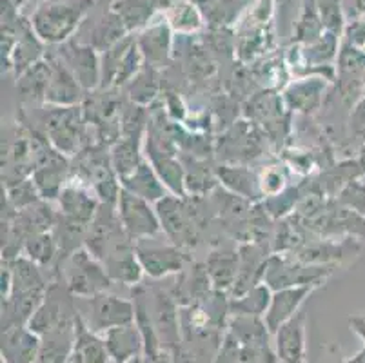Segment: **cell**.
<instances>
[{
	"instance_id": "6",
	"label": "cell",
	"mask_w": 365,
	"mask_h": 363,
	"mask_svg": "<svg viewBox=\"0 0 365 363\" xmlns=\"http://www.w3.org/2000/svg\"><path fill=\"white\" fill-rule=\"evenodd\" d=\"M160 218L162 232L177 247L193 249L200 244L202 227L189 209L185 196L168 195L155 204Z\"/></svg>"
},
{
	"instance_id": "39",
	"label": "cell",
	"mask_w": 365,
	"mask_h": 363,
	"mask_svg": "<svg viewBox=\"0 0 365 363\" xmlns=\"http://www.w3.org/2000/svg\"><path fill=\"white\" fill-rule=\"evenodd\" d=\"M4 195V191H2ZM41 195L36 191L35 184H33L31 178H26L22 182H16V184L8 185L6 188V195L4 200H2V204L9 205L13 211H21V209L29 208V205L36 204V202H41Z\"/></svg>"
},
{
	"instance_id": "44",
	"label": "cell",
	"mask_w": 365,
	"mask_h": 363,
	"mask_svg": "<svg viewBox=\"0 0 365 363\" xmlns=\"http://www.w3.org/2000/svg\"><path fill=\"white\" fill-rule=\"evenodd\" d=\"M351 331L356 332L360 336V339L364 342V349H361L360 354L365 356V315H353L349 318Z\"/></svg>"
},
{
	"instance_id": "3",
	"label": "cell",
	"mask_w": 365,
	"mask_h": 363,
	"mask_svg": "<svg viewBox=\"0 0 365 363\" xmlns=\"http://www.w3.org/2000/svg\"><path fill=\"white\" fill-rule=\"evenodd\" d=\"M56 275L64 280V284L75 298H93L108 291L113 284V280L106 272L104 264L84 247L73 252L56 271Z\"/></svg>"
},
{
	"instance_id": "8",
	"label": "cell",
	"mask_w": 365,
	"mask_h": 363,
	"mask_svg": "<svg viewBox=\"0 0 365 363\" xmlns=\"http://www.w3.org/2000/svg\"><path fill=\"white\" fill-rule=\"evenodd\" d=\"M102 89L128 86L144 66V55L138 48V40L128 35L118 44L102 53Z\"/></svg>"
},
{
	"instance_id": "16",
	"label": "cell",
	"mask_w": 365,
	"mask_h": 363,
	"mask_svg": "<svg viewBox=\"0 0 365 363\" xmlns=\"http://www.w3.org/2000/svg\"><path fill=\"white\" fill-rule=\"evenodd\" d=\"M51 64V75H49L48 91H46L44 104L56 106V108H68V106H78L82 100V86L71 73V69L64 64V60L56 55H48Z\"/></svg>"
},
{
	"instance_id": "15",
	"label": "cell",
	"mask_w": 365,
	"mask_h": 363,
	"mask_svg": "<svg viewBox=\"0 0 365 363\" xmlns=\"http://www.w3.org/2000/svg\"><path fill=\"white\" fill-rule=\"evenodd\" d=\"M36 191L46 202H56L62 189L71 180V168L68 156L56 151L55 148L41 160L31 175Z\"/></svg>"
},
{
	"instance_id": "1",
	"label": "cell",
	"mask_w": 365,
	"mask_h": 363,
	"mask_svg": "<svg viewBox=\"0 0 365 363\" xmlns=\"http://www.w3.org/2000/svg\"><path fill=\"white\" fill-rule=\"evenodd\" d=\"M53 149L46 135L31 126H9L2 133V182L4 188L31 178L41 160Z\"/></svg>"
},
{
	"instance_id": "24",
	"label": "cell",
	"mask_w": 365,
	"mask_h": 363,
	"mask_svg": "<svg viewBox=\"0 0 365 363\" xmlns=\"http://www.w3.org/2000/svg\"><path fill=\"white\" fill-rule=\"evenodd\" d=\"M137 40L145 64L151 68H160L168 62L169 55H171L173 36L171 26L165 22V19L153 22L148 28L142 29Z\"/></svg>"
},
{
	"instance_id": "23",
	"label": "cell",
	"mask_w": 365,
	"mask_h": 363,
	"mask_svg": "<svg viewBox=\"0 0 365 363\" xmlns=\"http://www.w3.org/2000/svg\"><path fill=\"white\" fill-rule=\"evenodd\" d=\"M104 342L108 347L109 356L115 363H129L137 359L145 349L144 336H142L138 325L133 324L120 325V327L109 329L104 332Z\"/></svg>"
},
{
	"instance_id": "35",
	"label": "cell",
	"mask_w": 365,
	"mask_h": 363,
	"mask_svg": "<svg viewBox=\"0 0 365 363\" xmlns=\"http://www.w3.org/2000/svg\"><path fill=\"white\" fill-rule=\"evenodd\" d=\"M164 19L171 29L178 33H195L202 28L204 24V19H202V13L193 2H187V0H177V2H171L168 6L164 13Z\"/></svg>"
},
{
	"instance_id": "32",
	"label": "cell",
	"mask_w": 365,
	"mask_h": 363,
	"mask_svg": "<svg viewBox=\"0 0 365 363\" xmlns=\"http://www.w3.org/2000/svg\"><path fill=\"white\" fill-rule=\"evenodd\" d=\"M111 164L118 178H124L137 169L144 156L140 153V136L120 135L111 148Z\"/></svg>"
},
{
	"instance_id": "11",
	"label": "cell",
	"mask_w": 365,
	"mask_h": 363,
	"mask_svg": "<svg viewBox=\"0 0 365 363\" xmlns=\"http://www.w3.org/2000/svg\"><path fill=\"white\" fill-rule=\"evenodd\" d=\"M125 240H131L124 231V225L118 216L117 205L101 204L97 215L91 220L86 232L84 249H88L97 260H104L113 249Z\"/></svg>"
},
{
	"instance_id": "10",
	"label": "cell",
	"mask_w": 365,
	"mask_h": 363,
	"mask_svg": "<svg viewBox=\"0 0 365 363\" xmlns=\"http://www.w3.org/2000/svg\"><path fill=\"white\" fill-rule=\"evenodd\" d=\"M117 211L122 225H124V231L128 232L133 242L164 235L157 208H153L148 200L122 189L118 195Z\"/></svg>"
},
{
	"instance_id": "5",
	"label": "cell",
	"mask_w": 365,
	"mask_h": 363,
	"mask_svg": "<svg viewBox=\"0 0 365 363\" xmlns=\"http://www.w3.org/2000/svg\"><path fill=\"white\" fill-rule=\"evenodd\" d=\"M84 108L81 106H68V108H56L49 106L44 109L42 124L44 135L49 144L58 153L68 158L81 153L82 138H84Z\"/></svg>"
},
{
	"instance_id": "21",
	"label": "cell",
	"mask_w": 365,
	"mask_h": 363,
	"mask_svg": "<svg viewBox=\"0 0 365 363\" xmlns=\"http://www.w3.org/2000/svg\"><path fill=\"white\" fill-rule=\"evenodd\" d=\"M305 319L307 316L300 311L274 332V351L280 363H307Z\"/></svg>"
},
{
	"instance_id": "40",
	"label": "cell",
	"mask_w": 365,
	"mask_h": 363,
	"mask_svg": "<svg viewBox=\"0 0 365 363\" xmlns=\"http://www.w3.org/2000/svg\"><path fill=\"white\" fill-rule=\"evenodd\" d=\"M258 188L264 198L280 195L287 189V176L280 165H267L258 173Z\"/></svg>"
},
{
	"instance_id": "12",
	"label": "cell",
	"mask_w": 365,
	"mask_h": 363,
	"mask_svg": "<svg viewBox=\"0 0 365 363\" xmlns=\"http://www.w3.org/2000/svg\"><path fill=\"white\" fill-rule=\"evenodd\" d=\"M88 318L82 316V319L93 332L104 334L109 329L135 322V302L111 295L108 291L88 298Z\"/></svg>"
},
{
	"instance_id": "31",
	"label": "cell",
	"mask_w": 365,
	"mask_h": 363,
	"mask_svg": "<svg viewBox=\"0 0 365 363\" xmlns=\"http://www.w3.org/2000/svg\"><path fill=\"white\" fill-rule=\"evenodd\" d=\"M271 298H273L271 287L260 282L249 291H245L244 295L229 300V312L233 316H262L264 318L269 304H271Z\"/></svg>"
},
{
	"instance_id": "27",
	"label": "cell",
	"mask_w": 365,
	"mask_h": 363,
	"mask_svg": "<svg viewBox=\"0 0 365 363\" xmlns=\"http://www.w3.org/2000/svg\"><path fill=\"white\" fill-rule=\"evenodd\" d=\"M238 264H240V256L237 251H229V249L211 251L205 262V269L215 292L227 295L233 291L238 276Z\"/></svg>"
},
{
	"instance_id": "33",
	"label": "cell",
	"mask_w": 365,
	"mask_h": 363,
	"mask_svg": "<svg viewBox=\"0 0 365 363\" xmlns=\"http://www.w3.org/2000/svg\"><path fill=\"white\" fill-rule=\"evenodd\" d=\"M22 255L28 256L31 262H35L44 271L46 269L55 271L56 264H58V256H61V249H58V242H56L53 231H48L26 240Z\"/></svg>"
},
{
	"instance_id": "41",
	"label": "cell",
	"mask_w": 365,
	"mask_h": 363,
	"mask_svg": "<svg viewBox=\"0 0 365 363\" xmlns=\"http://www.w3.org/2000/svg\"><path fill=\"white\" fill-rule=\"evenodd\" d=\"M317 8L325 31H333L340 35L341 29H344L341 0H317Z\"/></svg>"
},
{
	"instance_id": "4",
	"label": "cell",
	"mask_w": 365,
	"mask_h": 363,
	"mask_svg": "<svg viewBox=\"0 0 365 363\" xmlns=\"http://www.w3.org/2000/svg\"><path fill=\"white\" fill-rule=\"evenodd\" d=\"M336 269L334 265L305 264L291 255H273L265 262L262 282L267 284L271 291L300 285L322 287Z\"/></svg>"
},
{
	"instance_id": "46",
	"label": "cell",
	"mask_w": 365,
	"mask_h": 363,
	"mask_svg": "<svg viewBox=\"0 0 365 363\" xmlns=\"http://www.w3.org/2000/svg\"><path fill=\"white\" fill-rule=\"evenodd\" d=\"M364 91H365V75H364Z\"/></svg>"
},
{
	"instance_id": "26",
	"label": "cell",
	"mask_w": 365,
	"mask_h": 363,
	"mask_svg": "<svg viewBox=\"0 0 365 363\" xmlns=\"http://www.w3.org/2000/svg\"><path fill=\"white\" fill-rule=\"evenodd\" d=\"M120 185L122 189L148 200L151 204H157L158 200L165 198L169 195L168 188L160 180V176L157 175V171L153 169V165L149 164L148 158L142 160L135 171L120 178Z\"/></svg>"
},
{
	"instance_id": "13",
	"label": "cell",
	"mask_w": 365,
	"mask_h": 363,
	"mask_svg": "<svg viewBox=\"0 0 365 363\" xmlns=\"http://www.w3.org/2000/svg\"><path fill=\"white\" fill-rule=\"evenodd\" d=\"M58 56L71 69L84 91H95L102 86V58L91 44L66 42L58 49Z\"/></svg>"
},
{
	"instance_id": "25",
	"label": "cell",
	"mask_w": 365,
	"mask_h": 363,
	"mask_svg": "<svg viewBox=\"0 0 365 363\" xmlns=\"http://www.w3.org/2000/svg\"><path fill=\"white\" fill-rule=\"evenodd\" d=\"M111 359L104 338H98L97 332L86 325L81 312L75 324V342L68 363H108Z\"/></svg>"
},
{
	"instance_id": "37",
	"label": "cell",
	"mask_w": 365,
	"mask_h": 363,
	"mask_svg": "<svg viewBox=\"0 0 365 363\" xmlns=\"http://www.w3.org/2000/svg\"><path fill=\"white\" fill-rule=\"evenodd\" d=\"M229 331L242 345L267 344V334H271L262 316H233Z\"/></svg>"
},
{
	"instance_id": "2",
	"label": "cell",
	"mask_w": 365,
	"mask_h": 363,
	"mask_svg": "<svg viewBox=\"0 0 365 363\" xmlns=\"http://www.w3.org/2000/svg\"><path fill=\"white\" fill-rule=\"evenodd\" d=\"M93 6L95 0H42L29 24L44 44H66Z\"/></svg>"
},
{
	"instance_id": "18",
	"label": "cell",
	"mask_w": 365,
	"mask_h": 363,
	"mask_svg": "<svg viewBox=\"0 0 365 363\" xmlns=\"http://www.w3.org/2000/svg\"><path fill=\"white\" fill-rule=\"evenodd\" d=\"M56 204H58V213L62 216L89 225L102 202L89 185L69 180L68 185L62 189V193L56 198Z\"/></svg>"
},
{
	"instance_id": "30",
	"label": "cell",
	"mask_w": 365,
	"mask_h": 363,
	"mask_svg": "<svg viewBox=\"0 0 365 363\" xmlns=\"http://www.w3.org/2000/svg\"><path fill=\"white\" fill-rule=\"evenodd\" d=\"M49 75H51V64H49L48 55L41 58L36 64H33L28 71L22 73L16 78V91L21 93L22 100L26 102H42L44 104L46 91H48Z\"/></svg>"
},
{
	"instance_id": "42",
	"label": "cell",
	"mask_w": 365,
	"mask_h": 363,
	"mask_svg": "<svg viewBox=\"0 0 365 363\" xmlns=\"http://www.w3.org/2000/svg\"><path fill=\"white\" fill-rule=\"evenodd\" d=\"M338 202L365 216V182H361L360 176L351 180L349 184L338 193Z\"/></svg>"
},
{
	"instance_id": "14",
	"label": "cell",
	"mask_w": 365,
	"mask_h": 363,
	"mask_svg": "<svg viewBox=\"0 0 365 363\" xmlns=\"http://www.w3.org/2000/svg\"><path fill=\"white\" fill-rule=\"evenodd\" d=\"M358 252L360 244L356 238H341L340 242L338 238H320L317 242H305L291 256L305 264L341 267L345 265V260H353Z\"/></svg>"
},
{
	"instance_id": "36",
	"label": "cell",
	"mask_w": 365,
	"mask_h": 363,
	"mask_svg": "<svg viewBox=\"0 0 365 363\" xmlns=\"http://www.w3.org/2000/svg\"><path fill=\"white\" fill-rule=\"evenodd\" d=\"M129 35V29L125 28V24L122 22L120 16L117 13L109 9L108 15H104V19L95 26L93 29V39L91 46L97 49L98 53L108 51L109 48H113L115 44H118L122 39Z\"/></svg>"
},
{
	"instance_id": "17",
	"label": "cell",
	"mask_w": 365,
	"mask_h": 363,
	"mask_svg": "<svg viewBox=\"0 0 365 363\" xmlns=\"http://www.w3.org/2000/svg\"><path fill=\"white\" fill-rule=\"evenodd\" d=\"M327 82L325 76H300L293 80L284 88V102L291 111L302 113V115H313L322 108L327 93Z\"/></svg>"
},
{
	"instance_id": "19",
	"label": "cell",
	"mask_w": 365,
	"mask_h": 363,
	"mask_svg": "<svg viewBox=\"0 0 365 363\" xmlns=\"http://www.w3.org/2000/svg\"><path fill=\"white\" fill-rule=\"evenodd\" d=\"M317 285H300V287H285L273 291V298L269 304L267 312L264 315L265 325H267L269 332L274 334L285 322H289L294 315L300 312L302 304L309 298Z\"/></svg>"
},
{
	"instance_id": "29",
	"label": "cell",
	"mask_w": 365,
	"mask_h": 363,
	"mask_svg": "<svg viewBox=\"0 0 365 363\" xmlns=\"http://www.w3.org/2000/svg\"><path fill=\"white\" fill-rule=\"evenodd\" d=\"M73 342H75V325L46 332L41 336V347L33 363H68Z\"/></svg>"
},
{
	"instance_id": "28",
	"label": "cell",
	"mask_w": 365,
	"mask_h": 363,
	"mask_svg": "<svg viewBox=\"0 0 365 363\" xmlns=\"http://www.w3.org/2000/svg\"><path fill=\"white\" fill-rule=\"evenodd\" d=\"M215 175L229 193L249 200V202H257L258 198H262L260 188H258V175L245 165H218Z\"/></svg>"
},
{
	"instance_id": "34",
	"label": "cell",
	"mask_w": 365,
	"mask_h": 363,
	"mask_svg": "<svg viewBox=\"0 0 365 363\" xmlns=\"http://www.w3.org/2000/svg\"><path fill=\"white\" fill-rule=\"evenodd\" d=\"M155 0H117L111 4V9L120 16L129 33L148 28L155 15Z\"/></svg>"
},
{
	"instance_id": "43",
	"label": "cell",
	"mask_w": 365,
	"mask_h": 363,
	"mask_svg": "<svg viewBox=\"0 0 365 363\" xmlns=\"http://www.w3.org/2000/svg\"><path fill=\"white\" fill-rule=\"evenodd\" d=\"M277 352L271 351L269 344L242 345L238 351L237 363H274Z\"/></svg>"
},
{
	"instance_id": "20",
	"label": "cell",
	"mask_w": 365,
	"mask_h": 363,
	"mask_svg": "<svg viewBox=\"0 0 365 363\" xmlns=\"http://www.w3.org/2000/svg\"><path fill=\"white\" fill-rule=\"evenodd\" d=\"M102 264H104L109 278L113 280V284L137 287V285H140L142 278H144V269H142L140 260H138L137 251H135V242L133 240H125L120 245H117L102 260Z\"/></svg>"
},
{
	"instance_id": "7",
	"label": "cell",
	"mask_w": 365,
	"mask_h": 363,
	"mask_svg": "<svg viewBox=\"0 0 365 363\" xmlns=\"http://www.w3.org/2000/svg\"><path fill=\"white\" fill-rule=\"evenodd\" d=\"M304 220L305 227L322 238H365V216L340 202H327L309 216H304Z\"/></svg>"
},
{
	"instance_id": "9",
	"label": "cell",
	"mask_w": 365,
	"mask_h": 363,
	"mask_svg": "<svg viewBox=\"0 0 365 363\" xmlns=\"http://www.w3.org/2000/svg\"><path fill=\"white\" fill-rule=\"evenodd\" d=\"M135 251L140 260L144 275L151 280H164L169 276H178L184 272L189 258L184 249L177 247L171 242H162L158 236L135 242Z\"/></svg>"
},
{
	"instance_id": "22",
	"label": "cell",
	"mask_w": 365,
	"mask_h": 363,
	"mask_svg": "<svg viewBox=\"0 0 365 363\" xmlns=\"http://www.w3.org/2000/svg\"><path fill=\"white\" fill-rule=\"evenodd\" d=\"M41 347V336L28 327L4 329L2 332V359L4 363H33Z\"/></svg>"
},
{
	"instance_id": "45",
	"label": "cell",
	"mask_w": 365,
	"mask_h": 363,
	"mask_svg": "<svg viewBox=\"0 0 365 363\" xmlns=\"http://www.w3.org/2000/svg\"><path fill=\"white\" fill-rule=\"evenodd\" d=\"M358 13H365V0H351Z\"/></svg>"
},
{
	"instance_id": "38",
	"label": "cell",
	"mask_w": 365,
	"mask_h": 363,
	"mask_svg": "<svg viewBox=\"0 0 365 363\" xmlns=\"http://www.w3.org/2000/svg\"><path fill=\"white\" fill-rule=\"evenodd\" d=\"M148 68L149 69H142V71L125 86L133 104L142 106V108L148 106L149 102H153L158 93V84L157 78H155V68H151V66H148Z\"/></svg>"
}]
</instances>
